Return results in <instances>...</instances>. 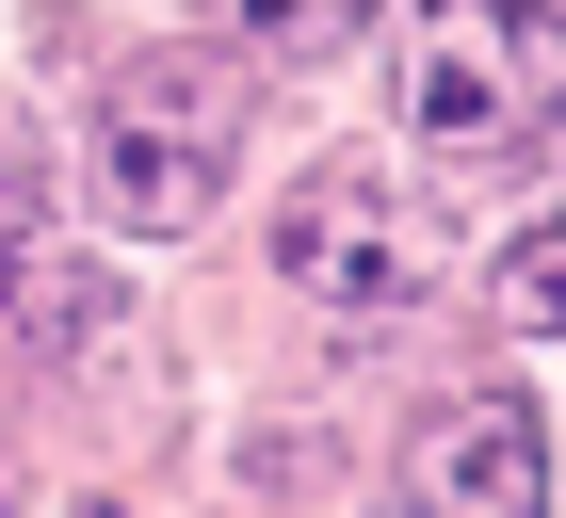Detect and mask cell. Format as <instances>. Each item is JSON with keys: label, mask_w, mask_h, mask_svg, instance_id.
<instances>
[{"label": "cell", "mask_w": 566, "mask_h": 518, "mask_svg": "<svg viewBox=\"0 0 566 518\" xmlns=\"http://www.w3.org/2000/svg\"><path fill=\"white\" fill-rule=\"evenodd\" d=\"M389 97L437 163H534L566 130V17L551 0H405Z\"/></svg>", "instance_id": "6da1fadb"}, {"label": "cell", "mask_w": 566, "mask_h": 518, "mask_svg": "<svg viewBox=\"0 0 566 518\" xmlns=\"http://www.w3.org/2000/svg\"><path fill=\"white\" fill-rule=\"evenodd\" d=\"M243 130H260V97H243L227 49H130L114 97H97V211L130 227V244L211 227L227 163H243Z\"/></svg>", "instance_id": "7a4b0ae2"}, {"label": "cell", "mask_w": 566, "mask_h": 518, "mask_svg": "<svg viewBox=\"0 0 566 518\" xmlns=\"http://www.w3.org/2000/svg\"><path fill=\"white\" fill-rule=\"evenodd\" d=\"M275 276L324 292V308L405 324V308L437 292V227H421V195H389L373 163H307L292 195H275Z\"/></svg>", "instance_id": "3957f363"}, {"label": "cell", "mask_w": 566, "mask_h": 518, "mask_svg": "<svg viewBox=\"0 0 566 518\" xmlns=\"http://www.w3.org/2000/svg\"><path fill=\"white\" fill-rule=\"evenodd\" d=\"M405 486H421L437 518H534V486H551V437H534L518 388H453L421 422V454H405Z\"/></svg>", "instance_id": "277c9868"}, {"label": "cell", "mask_w": 566, "mask_h": 518, "mask_svg": "<svg viewBox=\"0 0 566 518\" xmlns=\"http://www.w3.org/2000/svg\"><path fill=\"white\" fill-rule=\"evenodd\" d=\"M485 292H502V324H518V341H566V211L518 227V244L485 259Z\"/></svg>", "instance_id": "5b68a950"}, {"label": "cell", "mask_w": 566, "mask_h": 518, "mask_svg": "<svg viewBox=\"0 0 566 518\" xmlns=\"http://www.w3.org/2000/svg\"><path fill=\"white\" fill-rule=\"evenodd\" d=\"M243 33L260 49H324V33H356V0H243Z\"/></svg>", "instance_id": "8992f818"}, {"label": "cell", "mask_w": 566, "mask_h": 518, "mask_svg": "<svg viewBox=\"0 0 566 518\" xmlns=\"http://www.w3.org/2000/svg\"><path fill=\"white\" fill-rule=\"evenodd\" d=\"M17 292H33V227H17V195H0V341H17Z\"/></svg>", "instance_id": "52a82bcc"}]
</instances>
